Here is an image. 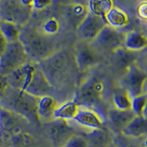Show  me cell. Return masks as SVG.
Masks as SVG:
<instances>
[{"mask_svg": "<svg viewBox=\"0 0 147 147\" xmlns=\"http://www.w3.org/2000/svg\"><path fill=\"white\" fill-rule=\"evenodd\" d=\"M47 132L54 147H63L66 142L76 134L73 127L63 119H54L48 123Z\"/></svg>", "mask_w": 147, "mask_h": 147, "instance_id": "10", "label": "cell"}, {"mask_svg": "<svg viewBox=\"0 0 147 147\" xmlns=\"http://www.w3.org/2000/svg\"><path fill=\"white\" fill-rule=\"evenodd\" d=\"M36 67L37 65H35L33 63L28 62L24 65L9 74L7 76H6L8 86L15 89L26 91L32 80Z\"/></svg>", "mask_w": 147, "mask_h": 147, "instance_id": "11", "label": "cell"}, {"mask_svg": "<svg viewBox=\"0 0 147 147\" xmlns=\"http://www.w3.org/2000/svg\"><path fill=\"white\" fill-rule=\"evenodd\" d=\"M136 15L140 20L147 23V1H141L137 4Z\"/></svg>", "mask_w": 147, "mask_h": 147, "instance_id": "31", "label": "cell"}, {"mask_svg": "<svg viewBox=\"0 0 147 147\" xmlns=\"http://www.w3.org/2000/svg\"><path fill=\"white\" fill-rule=\"evenodd\" d=\"M104 20L109 27L117 30L124 29L130 24V18L127 12L116 6H114L106 14Z\"/></svg>", "mask_w": 147, "mask_h": 147, "instance_id": "15", "label": "cell"}, {"mask_svg": "<svg viewBox=\"0 0 147 147\" xmlns=\"http://www.w3.org/2000/svg\"><path fill=\"white\" fill-rule=\"evenodd\" d=\"M126 137L140 138L147 135V119L142 116H135L121 130Z\"/></svg>", "mask_w": 147, "mask_h": 147, "instance_id": "18", "label": "cell"}, {"mask_svg": "<svg viewBox=\"0 0 147 147\" xmlns=\"http://www.w3.org/2000/svg\"><path fill=\"white\" fill-rule=\"evenodd\" d=\"M79 106L75 100L66 101L62 105L58 106L55 109L53 118L55 119H63V121H74L78 111Z\"/></svg>", "mask_w": 147, "mask_h": 147, "instance_id": "22", "label": "cell"}, {"mask_svg": "<svg viewBox=\"0 0 147 147\" xmlns=\"http://www.w3.org/2000/svg\"><path fill=\"white\" fill-rule=\"evenodd\" d=\"M7 86H8V85H7L6 76H3L0 75V98H2V96L5 93V91L7 90Z\"/></svg>", "mask_w": 147, "mask_h": 147, "instance_id": "33", "label": "cell"}, {"mask_svg": "<svg viewBox=\"0 0 147 147\" xmlns=\"http://www.w3.org/2000/svg\"><path fill=\"white\" fill-rule=\"evenodd\" d=\"M124 37L125 34L121 31L112 29L107 25L100 31L98 37L92 41V44H94L92 47L106 52L115 53L118 50L123 48Z\"/></svg>", "mask_w": 147, "mask_h": 147, "instance_id": "7", "label": "cell"}, {"mask_svg": "<svg viewBox=\"0 0 147 147\" xmlns=\"http://www.w3.org/2000/svg\"><path fill=\"white\" fill-rule=\"evenodd\" d=\"M113 104L114 107L118 110L127 111L131 110V98L126 90L118 91L113 95Z\"/></svg>", "mask_w": 147, "mask_h": 147, "instance_id": "28", "label": "cell"}, {"mask_svg": "<svg viewBox=\"0 0 147 147\" xmlns=\"http://www.w3.org/2000/svg\"><path fill=\"white\" fill-rule=\"evenodd\" d=\"M53 88V86L48 80L43 71L41 70V68L40 66H37L32 80L25 92L35 96L37 98H41L43 96L50 95Z\"/></svg>", "mask_w": 147, "mask_h": 147, "instance_id": "13", "label": "cell"}, {"mask_svg": "<svg viewBox=\"0 0 147 147\" xmlns=\"http://www.w3.org/2000/svg\"><path fill=\"white\" fill-rule=\"evenodd\" d=\"M144 71L145 72V74L147 75V59H146V62H145V67H144Z\"/></svg>", "mask_w": 147, "mask_h": 147, "instance_id": "36", "label": "cell"}, {"mask_svg": "<svg viewBox=\"0 0 147 147\" xmlns=\"http://www.w3.org/2000/svg\"><path fill=\"white\" fill-rule=\"evenodd\" d=\"M109 147H118V146H117V145H115V144H110Z\"/></svg>", "mask_w": 147, "mask_h": 147, "instance_id": "38", "label": "cell"}, {"mask_svg": "<svg viewBox=\"0 0 147 147\" xmlns=\"http://www.w3.org/2000/svg\"><path fill=\"white\" fill-rule=\"evenodd\" d=\"M32 11V1H0V20L20 26L29 21Z\"/></svg>", "mask_w": 147, "mask_h": 147, "instance_id": "3", "label": "cell"}, {"mask_svg": "<svg viewBox=\"0 0 147 147\" xmlns=\"http://www.w3.org/2000/svg\"><path fill=\"white\" fill-rule=\"evenodd\" d=\"M20 28L16 24L7 21L0 20V32L3 34L5 39L7 40V43L14 42L20 39Z\"/></svg>", "mask_w": 147, "mask_h": 147, "instance_id": "25", "label": "cell"}, {"mask_svg": "<svg viewBox=\"0 0 147 147\" xmlns=\"http://www.w3.org/2000/svg\"><path fill=\"white\" fill-rule=\"evenodd\" d=\"M53 4V1H44V0H34L32 1V10L42 11L44 9L50 7Z\"/></svg>", "mask_w": 147, "mask_h": 147, "instance_id": "32", "label": "cell"}, {"mask_svg": "<svg viewBox=\"0 0 147 147\" xmlns=\"http://www.w3.org/2000/svg\"><path fill=\"white\" fill-rule=\"evenodd\" d=\"M105 89L103 81L98 77H91L83 84L78 89L75 99L76 104L82 107L94 105L100 101Z\"/></svg>", "mask_w": 147, "mask_h": 147, "instance_id": "6", "label": "cell"}, {"mask_svg": "<svg viewBox=\"0 0 147 147\" xmlns=\"http://www.w3.org/2000/svg\"><path fill=\"white\" fill-rule=\"evenodd\" d=\"M11 142L13 147H35L36 139L30 132L25 131H20L11 137Z\"/></svg>", "mask_w": 147, "mask_h": 147, "instance_id": "26", "label": "cell"}, {"mask_svg": "<svg viewBox=\"0 0 147 147\" xmlns=\"http://www.w3.org/2000/svg\"><path fill=\"white\" fill-rule=\"evenodd\" d=\"M7 46V41L6 39H5L3 34L0 32V56H1L5 51H6Z\"/></svg>", "mask_w": 147, "mask_h": 147, "instance_id": "34", "label": "cell"}, {"mask_svg": "<svg viewBox=\"0 0 147 147\" xmlns=\"http://www.w3.org/2000/svg\"><path fill=\"white\" fill-rule=\"evenodd\" d=\"M147 105V96L146 94H142L131 98V110L136 116H142L144 109Z\"/></svg>", "mask_w": 147, "mask_h": 147, "instance_id": "29", "label": "cell"}, {"mask_svg": "<svg viewBox=\"0 0 147 147\" xmlns=\"http://www.w3.org/2000/svg\"><path fill=\"white\" fill-rule=\"evenodd\" d=\"M123 48L131 53L141 52L147 48V38L144 32L131 30L125 34Z\"/></svg>", "mask_w": 147, "mask_h": 147, "instance_id": "17", "label": "cell"}, {"mask_svg": "<svg viewBox=\"0 0 147 147\" xmlns=\"http://www.w3.org/2000/svg\"><path fill=\"white\" fill-rule=\"evenodd\" d=\"M62 30V23L57 18L49 17L43 20L40 30L46 36L53 37L57 35Z\"/></svg>", "mask_w": 147, "mask_h": 147, "instance_id": "27", "label": "cell"}, {"mask_svg": "<svg viewBox=\"0 0 147 147\" xmlns=\"http://www.w3.org/2000/svg\"><path fill=\"white\" fill-rule=\"evenodd\" d=\"M88 142V147H109L111 144V136L108 131L101 130L92 131L86 138Z\"/></svg>", "mask_w": 147, "mask_h": 147, "instance_id": "23", "label": "cell"}, {"mask_svg": "<svg viewBox=\"0 0 147 147\" xmlns=\"http://www.w3.org/2000/svg\"><path fill=\"white\" fill-rule=\"evenodd\" d=\"M145 94H146V96H147V92H146ZM142 117H144V118L147 119V105H146V108H145V109H144V113H142Z\"/></svg>", "mask_w": 147, "mask_h": 147, "instance_id": "35", "label": "cell"}, {"mask_svg": "<svg viewBox=\"0 0 147 147\" xmlns=\"http://www.w3.org/2000/svg\"><path fill=\"white\" fill-rule=\"evenodd\" d=\"M39 98L25 91L7 86L0 98V108L15 113L29 122L40 126L41 121L38 116Z\"/></svg>", "mask_w": 147, "mask_h": 147, "instance_id": "1", "label": "cell"}, {"mask_svg": "<svg viewBox=\"0 0 147 147\" xmlns=\"http://www.w3.org/2000/svg\"><path fill=\"white\" fill-rule=\"evenodd\" d=\"M18 40L22 43L27 54L40 63L57 53L56 42L52 37L44 35L34 27L27 26L22 29Z\"/></svg>", "mask_w": 147, "mask_h": 147, "instance_id": "2", "label": "cell"}, {"mask_svg": "<svg viewBox=\"0 0 147 147\" xmlns=\"http://www.w3.org/2000/svg\"><path fill=\"white\" fill-rule=\"evenodd\" d=\"M40 63L41 70L53 86V83L61 82L65 76L68 68V57L65 52L61 51L55 53Z\"/></svg>", "mask_w": 147, "mask_h": 147, "instance_id": "5", "label": "cell"}, {"mask_svg": "<svg viewBox=\"0 0 147 147\" xmlns=\"http://www.w3.org/2000/svg\"><path fill=\"white\" fill-rule=\"evenodd\" d=\"M147 81V75L144 69L133 63L126 68L123 78V85L131 98L144 94V88Z\"/></svg>", "mask_w": 147, "mask_h": 147, "instance_id": "8", "label": "cell"}, {"mask_svg": "<svg viewBox=\"0 0 147 147\" xmlns=\"http://www.w3.org/2000/svg\"><path fill=\"white\" fill-rule=\"evenodd\" d=\"M29 55L20 40L7 43V49L0 56V75L7 76L16 69L30 62Z\"/></svg>", "mask_w": 147, "mask_h": 147, "instance_id": "4", "label": "cell"}, {"mask_svg": "<svg viewBox=\"0 0 147 147\" xmlns=\"http://www.w3.org/2000/svg\"><path fill=\"white\" fill-rule=\"evenodd\" d=\"M144 145H145V147H147V139H146L145 142H144Z\"/></svg>", "mask_w": 147, "mask_h": 147, "instance_id": "39", "label": "cell"}, {"mask_svg": "<svg viewBox=\"0 0 147 147\" xmlns=\"http://www.w3.org/2000/svg\"><path fill=\"white\" fill-rule=\"evenodd\" d=\"M144 35L146 36V38H147V26H146V28H145V30H144Z\"/></svg>", "mask_w": 147, "mask_h": 147, "instance_id": "37", "label": "cell"}, {"mask_svg": "<svg viewBox=\"0 0 147 147\" xmlns=\"http://www.w3.org/2000/svg\"><path fill=\"white\" fill-rule=\"evenodd\" d=\"M75 58L77 67L80 70H86L98 62L95 49L86 41L82 40L75 46Z\"/></svg>", "mask_w": 147, "mask_h": 147, "instance_id": "12", "label": "cell"}, {"mask_svg": "<svg viewBox=\"0 0 147 147\" xmlns=\"http://www.w3.org/2000/svg\"><path fill=\"white\" fill-rule=\"evenodd\" d=\"M63 147H88V142L86 137L75 134L66 142Z\"/></svg>", "mask_w": 147, "mask_h": 147, "instance_id": "30", "label": "cell"}, {"mask_svg": "<svg viewBox=\"0 0 147 147\" xmlns=\"http://www.w3.org/2000/svg\"><path fill=\"white\" fill-rule=\"evenodd\" d=\"M135 116L136 115L131 110L121 111V110L114 109L109 110V119L110 123L112 124L113 127H115L117 130H119L121 131Z\"/></svg>", "mask_w": 147, "mask_h": 147, "instance_id": "21", "label": "cell"}, {"mask_svg": "<svg viewBox=\"0 0 147 147\" xmlns=\"http://www.w3.org/2000/svg\"><path fill=\"white\" fill-rule=\"evenodd\" d=\"M88 14L87 7L81 3H73L68 5L64 8V18L67 22L77 29L80 23Z\"/></svg>", "mask_w": 147, "mask_h": 147, "instance_id": "16", "label": "cell"}, {"mask_svg": "<svg viewBox=\"0 0 147 147\" xmlns=\"http://www.w3.org/2000/svg\"><path fill=\"white\" fill-rule=\"evenodd\" d=\"M74 121L80 126L90 129L92 131L103 129V119L100 115L87 107L80 106Z\"/></svg>", "mask_w": 147, "mask_h": 147, "instance_id": "14", "label": "cell"}, {"mask_svg": "<svg viewBox=\"0 0 147 147\" xmlns=\"http://www.w3.org/2000/svg\"><path fill=\"white\" fill-rule=\"evenodd\" d=\"M107 26L104 18L96 17L88 12L80 25L77 27L76 32L82 41L92 42L104 28Z\"/></svg>", "mask_w": 147, "mask_h": 147, "instance_id": "9", "label": "cell"}, {"mask_svg": "<svg viewBox=\"0 0 147 147\" xmlns=\"http://www.w3.org/2000/svg\"><path fill=\"white\" fill-rule=\"evenodd\" d=\"M113 7L114 3L111 0H90L87 3L88 12L102 18Z\"/></svg>", "mask_w": 147, "mask_h": 147, "instance_id": "24", "label": "cell"}, {"mask_svg": "<svg viewBox=\"0 0 147 147\" xmlns=\"http://www.w3.org/2000/svg\"><path fill=\"white\" fill-rule=\"evenodd\" d=\"M57 107V101L52 96L47 95L40 98L38 102V116L40 121L41 119H49L51 118H53L54 111Z\"/></svg>", "mask_w": 147, "mask_h": 147, "instance_id": "20", "label": "cell"}, {"mask_svg": "<svg viewBox=\"0 0 147 147\" xmlns=\"http://www.w3.org/2000/svg\"><path fill=\"white\" fill-rule=\"evenodd\" d=\"M0 127L2 128L3 135L12 137L15 133L20 131L17 119L13 117V113L0 108Z\"/></svg>", "mask_w": 147, "mask_h": 147, "instance_id": "19", "label": "cell"}]
</instances>
